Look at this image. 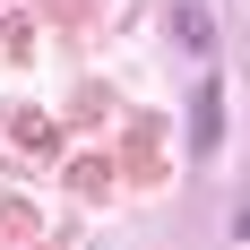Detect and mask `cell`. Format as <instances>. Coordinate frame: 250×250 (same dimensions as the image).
<instances>
[{"instance_id": "6da1fadb", "label": "cell", "mask_w": 250, "mask_h": 250, "mask_svg": "<svg viewBox=\"0 0 250 250\" xmlns=\"http://www.w3.org/2000/svg\"><path fill=\"white\" fill-rule=\"evenodd\" d=\"M216 129H225V112H216V86H207V95H199V129H190V138H199V147H216Z\"/></svg>"}]
</instances>
